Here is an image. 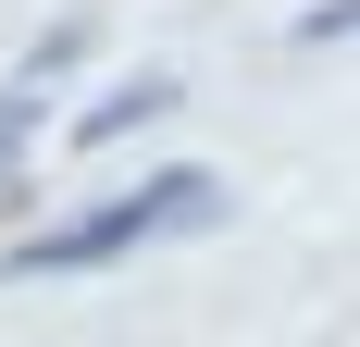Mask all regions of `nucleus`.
<instances>
[{
    "mask_svg": "<svg viewBox=\"0 0 360 347\" xmlns=\"http://www.w3.org/2000/svg\"><path fill=\"white\" fill-rule=\"evenodd\" d=\"M224 174L174 162V174H149V186H124L112 211H75V223H50V236H13L0 248V285H25V273H100V261H124V248L149 236H186V223H224Z\"/></svg>",
    "mask_w": 360,
    "mask_h": 347,
    "instance_id": "nucleus-1",
    "label": "nucleus"
},
{
    "mask_svg": "<svg viewBox=\"0 0 360 347\" xmlns=\"http://www.w3.org/2000/svg\"><path fill=\"white\" fill-rule=\"evenodd\" d=\"M174 100H186L174 74H124L112 100H87V112H75V149H124V137H137V124H162V112H174Z\"/></svg>",
    "mask_w": 360,
    "mask_h": 347,
    "instance_id": "nucleus-2",
    "label": "nucleus"
},
{
    "mask_svg": "<svg viewBox=\"0 0 360 347\" xmlns=\"http://www.w3.org/2000/svg\"><path fill=\"white\" fill-rule=\"evenodd\" d=\"M25 149H37V87L13 74V87H0V186L25 174Z\"/></svg>",
    "mask_w": 360,
    "mask_h": 347,
    "instance_id": "nucleus-3",
    "label": "nucleus"
}]
</instances>
